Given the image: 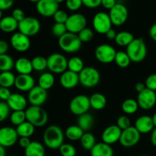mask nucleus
Wrapping results in <instances>:
<instances>
[{
	"label": "nucleus",
	"instance_id": "obj_1",
	"mask_svg": "<svg viewBox=\"0 0 156 156\" xmlns=\"http://www.w3.org/2000/svg\"><path fill=\"white\" fill-rule=\"evenodd\" d=\"M44 143L50 149H57L63 144L64 133L62 129L56 125H51L44 133Z\"/></svg>",
	"mask_w": 156,
	"mask_h": 156
},
{
	"label": "nucleus",
	"instance_id": "obj_2",
	"mask_svg": "<svg viewBox=\"0 0 156 156\" xmlns=\"http://www.w3.org/2000/svg\"><path fill=\"white\" fill-rule=\"evenodd\" d=\"M126 53L130 58L131 62H141L147 55V47L142 37L135 38L133 42L126 47Z\"/></svg>",
	"mask_w": 156,
	"mask_h": 156
},
{
	"label": "nucleus",
	"instance_id": "obj_3",
	"mask_svg": "<svg viewBox=\"0 0 156 156\" xmlns=\"http://www.w3.org/2000/svg\"><path fill=\"white\" fill-rule=\"evenodd\" d=\"M26 120L36 127H41L47 124L48 114L41 107L30 106L25 110Z\"/></svg>",
	"mask_w": 156,
	"mask_h": 156
},
{
	"label": "nucleus",
	"instance_id": "obj_4",
	"mask_svg": "<svg viewBox=\"0 0 156 156\" xmlns=\"http://www.w3.org/2000/svg\"><path fill=\"white\" fill-rule=\"evenodd\" d=\"M59 47L64 52L73 53L78 52L82 47V41L76 34L67 32L66 34L59 38Z\"/></svg>",
	"mask_w": 156,
	"mask_h": 156
},
{
	"label": "nucleus",
	"instance_id": "obj_5",
	"mask_svg": "<svg viewBox=\"0 0 156 156\" xmlns=\"http://www.w3.org/2000/svg\"><path fill=\"white\" fill-rule=\"evenodd\" d=\"M79 83L85 88H91L97 86L101 79L100 73L92 66H87L79 74Z\"/></svg>",
	"mask_w": 156,
	"mask_h": 156
},
{
	"label": "nucleus",
	"instance_id": "obj_6",
	"mask_svg": "<svg viewBox=\"0 0 156 156\" xmlns=\"http://www.w3.org/2000/svg\"><path fill=\"white\" fill-rule=\"evenodd\" d=\"M47 69L53 73L62 74L68 69V59L61 53H53L47 58Z\"/></svg>",
	"mask_w": 156,
	"mask_h": 156
},
{
	"label": "nucleus",
	"instance_id": "obj_7",
	"mask_svg": "<svg viewBox=\"0 0 156 156\" xmlns=\"http://www.w3.org/2000/svg\"><path fill=\"white\" fill-rule=\"evenodd\" d=\"M91 108L89 97L85 94H79L71 100L69 103V111L72 114L77 116H81L88 113Z\"/></svg>",
	"mask_w": 156,
	"mask_h": 156
},
{
	"label": "nucleus",
	"instance_id": "obj_8",
	"mask_svg": "<svg viewBox=\"0 0 156 156\" xmlns=\"http://www.w3.org/2000/svg\"><path fill=\"white\" fill-rule=\"evenodd\" d=\"M117 51L112 46L109 44H101L96 47L94 56L98 62L104 64L111 63L114 62Z\"/></svg>",
	"mask_w": 156,
	"mask_h": 156
},
{
	"label": "nucleus",
	"instance_id": "obj_9",
	"mask_svg": "<svg viewBox=\"0 0 156 156\" xmlns=\"http://www.w3.org/2000/svg\"><path fill=\"white\" fill-rule=\"evenodd\" d=\"M92 24L94 30L100 34H105L112 27L109 14L103 12H98L94 15Z\"/></svg>",
	"mask_w": 156,
	"mask_h": 156
},
{
	"label": "nucleus",
	"instance_id": "obj_10",
	"mask_svg": "<svg viewBox=\"0 0 156 156\" xmlns=\"http://www.w3.org/2000/svg\"><path fill=\"white\" fill-rule=\"evenodd\" d=\"M65 24L67 31L78 34L86 27L87 19L82 14L75 13L69 16Z\"/></svg>",
	"mask_w": 156,
	"mask_h": 156
},
{
	"label": "nucleus",
	"instance_id": "obj_11",
	"mask_svg": "<svg viewBox=\"0 0 156 156\" xmlns=\"http://www.w3.org/2000/svg\"><path fill=\"white\" fill-rule=\"evenodd\" d=\"M18 30L28 37L34 36L41 30V23L34 17H26L23 21L18 23Z\"/></svg>",
	"mask_w": 156,
	"mask_h": 156
},
{
	"label": "nucleus",
	"instance_id": "obj_12",
	"mask_svg": "<svg viewBox=\"0 0 156 156\" xmlns=\"http://www.w3.org/2000/svg\"><path fill=\"white\" fill-rule=\"evenodd\" d=\"M140 133L136 129L135 126H130L122 131L121 136L119 142L123 147L131 148L135 146L140 142Z\"/></svg>",
	"mask_w": 156,
	"mask_h": 156
},
{
	"label": "nucleus",
	"instance_id": "obj_13",
	"mask_svg": "<svg viewBox=\"0 0 156 156\" xmlns=\"http://www.w3.org/2000/svg\"><path fill=\"white\" fill-rule=\"evenodd\" d=\"M128 15L129 12L127 8L121 3H117L109 12L112 24L115 26L123 25L127 20Z\"/></svg>",
	"mask_w": 156,
	"mask_h": 156
},
{
	"label": "nucleus",
	"instance_id": "obj_14",
	"mask_svg": "<svg viewBox=\"0 0 156 156\" xmlns=\"http://www.w3.org/2000/svg\"><path fill=\"white\" fill-rule=\"evenodd\" d=\"M36 9L44 17H53L59 10V2L56 0H40L37 2Z\"/></svg>",
	"mask_w": 156,
	"mask_h": 156
},
{
	"label": "nucleus",
	"instance_id": "obj_15",
	"mask_svg": "<svg viewBox=\"0 0 156 156\" xmlns=\"http://www.w3.org/2000/svg\"><path fill=\"white\" fill-rule=\"evenodd\" d=\"M18 138L16 129L10 126L0 128V145L4 148L13 146L18 141Z\"/></svg>",
	"mask_w": 156,
	"mask_h": 156
},
{
	"label": "nucleus",
	"instance_id": "obj_16",
	"mask_svg": "<svg viewBox=\"0 0 156 156\" xmlns=\"http://www.w3.org/2000/svg\"><path fill=\"white\" fill-rule=\"evenodd\" d=\"M139 107L143 110H150L156 104L155 91L146 88L143 91L139 93L137 96Z\"/></svg>",
	"mask_w": 156,
	"mask_h": 156
},
{
	"label": "nucleus",
	"instance_id": "obj_17",
	"mask_svg": "<svg viewBox=\"0 0 156 156\" xmlns=\"http://www.w3.org/2000/svg\"><path fill=\"white\" fill-rule=\"evenodd\" d=\"M48 94L47 91L43 89L38 85L34 87L28 92L27 100L31 106L41 107L47 100Z\"/></svg>",
	"mask_w": 156,
	"mask_h": 156
},
{
	"label": "nucleus",
	"instance_id": "obj_18",
	"mask_svg": "<svg viewBox=\"0 0 156 156\" xmlns=\"http://www.w3.org/2000/svg\"><path fill=\"white\" fill-rule=\"evenodd\" d=\"M10 42L12 47L16 51L21 53L27 51L30 47V38L21 32H16L11 37Z\"/></svg>",
	"mask_w": 156,
	"mask_h": 156
},
{
	"label": "nucleus",
	"instance_id": "obj_19",
	"mask_svg": "<svg viewBox=\"0 0 156 156\" xmlns=\"http://www.w3.org/2000/svg\"><path fill=\"white\" fill-rule=\"evenodd\" d=\"M121 133L122 130L117 125H111L105 128L102 133V141L103 143L111 146L120 141Z\"/></svg>",
	"mask_w": 156,
	"mask_h": 156
},
{
	"label": "nucleus",
	"instance_id": "obj_20",
	"mask_svg": "<svg viewBox=\"0 0 156 156\" xmlns=\"http://www.w3.org/2000/svg\"><path fill=\"white\" fill-rule=\"evenodd\" d=\"M15 88L21 91H30L35 86V81L30 75H18L15 82Z\"/></svg>",
	"mask_w": 156,
	"mask_h": 156
},
{
	"label": "nucleus",
	"instance_id": "obj_21",
	"mask_svg": "<svg viewBox=\"0 0 156 156\" xmlns=\"http://www.w3.org/2000/svg\"><path fill=\"white\" fill-rule=\"evenodd\" d=\"M59 82L61 85L66 89H72V88H76L79 83V74L69 71V70H66L62 74H61Z\"/></svg>",
	"mask_w": 156,
	"mask_h": 156
},
{
	"label": "nucleus",
	"instance_id": "obj_22",
	"mask_svg": "<svg viewBox=\"0 0 156 156\" xmlns=\"http://www.w3.org/2000/svg\"><path fill=\"white\" fill-rule=\"evenodd\" d=\"M9 108L13 111H19L25 110L27 107V99L21 94L14 93L12 94L8 101H6Z\"/></svg>",
	"mask_w": 156,
	"mask_h": 156
},
{
	"label": "nucleus",
	"instance_id": "obj_23",
	"mask_svg": "<svg viewBox=\"0 0 156 156\" xmlns=\"http://www.w3.org/2000/svg\"><path fill=\"white\" fill-rule=\"evenodd\" d=\"M135 128L141 133H149L152 132L155 126L152 122V117L148 115H143L139 117L135 123Z\"/></svg>",
	"mask_w": 156,
	"mask_h": 156
},
{
	"label": "nucleus",
	"instance_id": "obj_24",
	"mask_svg": "<svg viewBox=\"0 0 156 156\" xmlns=\"http://www.w3.org/2000/svg\"><path fill=\"white\" fill-rule=\"evenodd\" d=\"M15 68L19 75H30L33 71L31 60L25 57H21L15 62Z\"/></svg>",
	"mask_w": 156,
	"mask_h": 156
},
{
	"label": "nucleus",
	"instance_id": "obj_25",
	"mask_svg": "<svg viewBox=\"0 0 156 156\" xmlns=\"http://www.w3.org/2000/svg\"><path fill=\"white\" fill-rule=\"evenodd\" d=\"M90 152L91 156H114V150L112 147L103 142L96 143Z\"/></svg>",
	"mask_w": 156,
	"mask_h": 156
},
{
	"label": "nucleus",
	"instance_id": "obj_26",
	"mask_svg": "<svg viewBox=\"0 0 156 156\" xmlns=\"http://www.w3.org/2000/svg\"><path fill=\"white\" fill-rule=\"evenodd\" d=\"M18 28V22L12 16L3 17L0 21V30L5 33H12Z\"/></svg>",
	"mask_w": 156,
	"mask_h": 156
},
{
	"label": "nucleus",
	"instance_id": "obj_27",
	"mask_svg": "<svg viewBox=\"0 0 156 156\" xmlns=\"http://www.w3.org/2000/svg\"><path fill=\"white\" fill-rule=\"evenodd\" d=\"M25 156H45V149L39 142H31L28 147L24 149Z\"/></svg>",
	"mask_w": 156,
	"mask_h": 156
},
{
	"label": "nucleus",
	"instance_id": "obj_28",
	"mask_svg": "<svg viewBox=\"0 0 156 156\" xmlns=\"http://www.w3.org/2000/svg\"><path fill=\"white\" fill-rule=\"evenodd\" d=\"M89 100L91 108L97 111L104 109L107 105L106 97L101 93H94L91 94V97H89Z\"/></svg>",
	"mask_w": 156,
	"mask_h": 156
},
{
	"label": "nucleus",
	"instance_id": "obj_29",
	"mask_svg": "<svg viewBox=\"0 0 156 156\" xmlns=\"http://www.w3.org/2000/svg\"><path fill=\"white\" fill-rule=\"evenodd\" d=\"M54 83L55 78L53 73H43L38 79V86H40L46 91L50 89L53 86Z\"/></svg>",
	"mask_w": 156,
	"mask_h": 156
},
{
	"label": "nucleus",
	"instance_id": "obj_30",
	"mask_svg": "<svg viewBox=\"0 0 156 156\" xmlns=\"http://www.w3.org/2000/svg\"><path fill=\"white\" fill-rule=\"evenodd\" d=\"M78 126L85 132V131H88L92 128L93 124H94V118L91 114H84L82 115L79 116L77 120Z\"/></svg>",
	"mask_w": 156,
	"mask_h": 156
},
{
	"label": "nucleus",
	"instance_id": "obj_31",
	"mask_svg": "<svg viewBox=\"0 0 156 156\" xmlns=\"http://www.w3.org/2000/svg\"><path fill=\"white\" fill-rule=\"evenodd\" d=\"M135 39L134 35L129 31H121L117 33L115 42L120 47H128Z\"/></svg>",
	"mask_w": 156,
	"mask_h": 156
},
{
	"label": "nucleus",
	"instance_id": "obj_32",
	"mask_svg": "<svg viewBox=\"0 0 156 156\" xmlns=\"http://www.w3.org/2000/svg\"><path fill=\"white\" fill-rule=\"evenodd\" d=\"M16 131L18 136L30 138L34 133L35 126L29 122L25 121L24 123H21V125L17 126Z\"/></svg>",
	"mask_w": 156,
	"mask_h": 156
},
{
	"label": "nucleus",
	"instance_id": "obj_33",
	"mask_svg": "<svg viewBox=\"0 0 156 156\" xmlns=\"http://www.w3.org/2000/svg\"><path fill=\"white\" fill-rule=\"evenodd\" d=\"M84 133L85 132L78 125L69 126L67 128L65 133L67 139L72 140V141H77V140H81Z\"/></svg>",
	"mask_w": 156,
	"mask_h": 156
},
{
	"label": "nucleus",
	"instance_id": "obj_34",
	"mask_svg": "<svg viewBox=\"0 0 156 156\" xmlns=\"http://www.w3.org/2000/svg\"><path fill=\"white\" fill-rule=\"evenodd\" d=\"M85 68L84 62L80 57L73 56L68 60V70L79 74Z\"/></svg>",
	"mask_w": 156,
	"mask_h": 156
},
{
	"label": "nucleus",
	"instance_id": "obj_35",
	"mask_svg": "<svg viewBox=\"0 0 156 156\" xmlns=\"http://www.w3.org/2000/svg\"><path fill=\"white\" fill-rule=\"evenodd\" d=\"M16 76L12 72H3L0 73V85L2 88H9L15 85Z\"/></svg>",
	"mask_w": 156,
	"mask_h": 156
},
{
	"label": "nucleus",
	"instance_id": "obj_36",
	"mask_svg": "<svg viewBox=\"0 0 156 156\" xmlns=\"http://www.w3.org/2000/svg\"><path fill=\"white\" fill-rule=\"evenodd\" d=\"M122 110L126 114H133L138 111L139 105L137 101L133 98H128L122 104Z\"/></svg>",
	"mask_w": 156,
	"mask_h": 156
},
{
	"label": "nucleus",
	"instance_id": "obj_37",
	"mask_svg": "<svg viewBox=\"0 0 156 156\" xmlns=\"http://www.w3.org/2000/svg\"><path fill=\"white\" fill-rule=\"evenodd\" d=\"M81 145L85 150L91 151L96 145L95 137L91 133H85L80 140Z\"/></svg>",
	"mask_w": 156,
	"mask_h": 156
},
{
	"label": "nucleus",
	"instance_id": "obj_38",
	"mask_svg": "<svg viewBox=\"0 0 156 156\" xmlns=\"http://www.w3.org/2000/svg\"><path fill=\"white\" fill-rule=\"evenodd\" d=\"M15 66L13 59L8 54L0 55V71L11 72Z\"/></svg>",
	"mask_w": 156,
	"mask_h": 156
},
{
	"label": "nucleus",
	"instance_id": "obj_39",
	"mask_svg": "<svg viewBox=\"0 0 156 156\" xmlns=\"http://www.w3.org/2000/svg\"><path fill=\"white\" fill-rule=\"evenodd\" d=\"M114 61L119 67L123 69L129 66L131 62V59L127 55V53L123 51L117 52Z\"/></svg>",
	"mask_w": 156,
	"mask_h": 156
},
{
	"label": "nucleus",
	"instance_id": "obj_40",
	"mask_svg": "<svg viewBox=\"0 0 156 156\" xmlns=\"http://www.w3.org/2000/svg\"><path fill=\"white\" fill-rule=\"evenodd\" d=\"M33 69L37 72H42L47 68V59L41 56H37L31 59Z\"/></svg>",
	"mask_w": 156,
	"mask_h": 156
},
{
	"label": "nucleus",
	"instance_id": "obj_41",
	"mask_svg": "<svg viewBox=\"0 0 156 156\" xmlns=\"http://www.w3.org/2000/svg\"><path fill=\"white\" fill-rule=\"evenodd\" d=\"M10 120L12 123L15 126H19L21 123H24L26 120V114L24 111H13L10 115Z\"/></svg>",
	"mask_w": 156,
	"mask_h": 156
},
{
	"label": "nucleus",
	"instance_id": "obj_42",
	"mask_svg": "<svg viewBox=\"0 0 156 156\" xmlns=\"http://www.w3.org/2000/svg\"><path fill=\"white\" fill-rule=\"evenodd\" d=\"M59 150L62 156H76V148L69 143H63Z\"/></svg>",
	"mask_w": 156,
	"mask_h": 156
},
{
	"label": "nucleus",
	"instance_id": "obj_43",
	"mask_svg": "<svg viewBox=\"0 0 156 156\" xmlns=\"http://www.w3.org/2000/svg\"><path fill=\"white\" fill-rule=\"evenodd\" d=\"M67 29L65 24H59V23H55L52 27V34L55 37H61L63 36L65 34L67 33Z\"/></svg>",
	"mask_w": 156,
	"mask_h": 156
},
{
	"label": "nucleus",
	"instance_id": "obj_44",
	"mask_svg": "<svg viewBox=\"0 0 156 156\" xmlns=\"http://www.w3.org/2000/svg\"><path fill=\"white\" fill-rule=\"evenodd\" d=\"M78 37L80 39V41H82V43H87L92 40L93 37H94V33H93V30L91 29L88 28V27H85V29H83L82 31L78 34Z\"/></svg>",
	"mask_w": 156,
	"mask_h": 156
},
{
	"label": "nucleus",
	"instance_id": "obj_45",
	"mask_svg": "<svg viewBox=\"0 0 156 156\" xmlns=\"http://www.w3.org/2000/svg\"><path fill=\"white\" fill-rule=\"evenodd\" d=\"M117 126L121 129L122 131L130 127V120L126 116H120L117 119Z\"/></svg>",
	"mask_w": 156,
	"mask_h": 156
},
{
	"label": "nucleus",
	"instance_id": "obj_46",
	"mask_svg": "<svg viewBox=\"0 0 156 156\" xmlns=\"http://www.w3.org/2000/svg\"><path fill=\"white\" fill-rule=\"evenodd\" d=\"M69 15H67L66 12L63 10H59V9L53 15V19L55 22L59 23V24H66Z\"/></svg>",
	"mask_w": 156,
	"mask_h": 156
},
{
	"label": "nucleus",
	"instance_id": "obj_47",
	"mask_svg": "<svg viewBox=\"0 0 156 156\" xmlns=\"http://www.w3.org/2000/svg\"><path fill=\"white\" fill-rule=\"evenodd\" d=\"M10 110L7 103L0 101V123L7 119L10 114Z\"/></svg>",
	"mask_w": 156,
	"mask_h": 156
},
{
	"label": "nucleus",
	"instance_id": "obj_48",
	"mask_svg": "<svg viewBox=\"0 0 156 156\" xmlns=\"http://www.w3.org/2000/svg\"><path fill=\"white\" fill-rule=\"evenodd\" d=\"M66 5L69 10L72 12H76L81 9V7L83 5V2H82V0H68L66 2Z\"/></svg>",
	"mask_w": 156,
	"mask_h": 156
},
{
	"label": "nucleus",
	"instance_id": "obj_49",
	"mask_svg": "<svg viewBox=\"0 0 156 156\" xmlns=\"http://www.w3.org/2000/svg\"><path fill=\"white\" fill-rule=\"evenodd\" d=\"M146 88L152 91H156V73L151 74L146 78V82H145Z\"/></svg>",
	"mask_w": 156,
	"mask_h": 156
},
{
	"label": "nucleus",
	"instance_id": "obj_50",
	"mask_svg": "<svg viewBox=\"0 0 156 156\" xmlns=\"http://www.w3.org/2000/svg\"><path fill=\"white\" fill-rule=\"evenodd\" d=\"M12 17L18 21V23L21 22V21L24 19L26 18L25 14H24V11L21 9H14L13 12H12Z\"/></svg>",
	"mask_w": 156,
	"mask_h": 156
},
{
	"label": "nucleus",
	"instance_id": "obj_51",
	"mask_svg": "<svg viewBox=\"0 0 156 156\" xmlns=\"http://www.w3.org/2000/svg\"><path fill=\"white\" fill-rule=\"evenodd\" d=\"M83 5L88 9H95L101 5V0H83Z\"/></svg>",
	"mask_w": 156,
	"mask_h": 156
},
{
	"label": "nucleus",
	"instance_id": "obj_52",
	"mask_svg": "<svg viewBox=\"0 0 156 156\" xmlns=\"http://www.w3.org/2000/svg\"><path fill=\"white\" fill-rule=\"evenodd\" d=\"M11 95H12V93H11L9 88H2V87L0 88V99L7 101Z\"/></svg>",
	"mask_w": 156,
	"mask_h": 156
},
{
	"label": "nucleus",
	"instance_id": "obj_53",
	"mask_svg": "<svg viewBox=\"0 0 156 156\" xmlns=\"http://www.w3.org/2000/svg\"><path fill=\"white\" fill-rule=\"evenodd\" d=\"M14 2L12 0H0V10L4 11L9 9L13 5Z\"/></svg>",
	"mask_w": 156,
	"mask_h": 156
},
{
	"label": "nucleus",
	"instance_id": "obj_54",
	"mask_svg": "<svg viewBox=\"0 0 156 156\" xmlns=\"http://www.w3.org/2000/svg\"><path fill=\"white\" fill-rule=\"evenodd\" d=\"M116 4L117 2L114 0H101V5L105 9H109V10H111Z\"/></svg>",
	"mask_w": 156,
	"mask_h": 156
},
{
	"label": "nucleus",
	"instance_id": "obj_55",
	"mask_svg": "<svg viewBox=\"0 0 156 156\" xmlns=\"http://www.w3.org/2000/svg\"><path fill=\"white\" fill-rule=\"evenodd\" d=\"M30 143H31V141L30 140V138H27V137H21L19 139V140H18L19 146L24 149L28 147Z\"/></svg>",
	"mask_w": 156,
	"mask_h": 156
},
{
	"label": "nucleus",
	"instance_id": "obj_56",
	"mask_svg": "<svg viewBox=\"0 0 156 156\" xmlns=\"http://www.w3.org/2000/svg\"><path fill=\"white\" fill-rule=\"evenodd\" d=\"M9 48V44L5 41L0 40V55L6 54Z\"/></svg>",
	"mask_w": 156,
	"mask_h": 156
},
{
	"label": "nucleus",
	"instance_id": "obj_57",
	"mask_svg": "<svg viewBox=\"0 0 156 156\" xmlns=\"http://www.w3.org/2000/svg\"><path fill=\"white\" fill-rule=\"evenodd\" d=\"M149 36L155 42H156V23L151 26L150 29H149Z\"/></svg>",
	"mask_w": 156,
	"mask_h": 156
},
{
	"label": "nucleus",
	"instance_id": "obj_58",
	"mask_svg": "<svg viewBox=\"0 0 156 156\" xmlns=\"http://www.w3.org/2000/svg\"><path fill=\"white\" fill-rule=\"evenodd\" d=\"M117 32H116L115 30L112 28H111L110 30H108V31L105 34L107 38L109 40H115L116 37H117Z\"/></svg>",
	"mask_w": 156,
	"mask_h": 156
},
{
	"label": "nucleus",
	"instance_id": "obj_59",
	"mask_svg": "<svg viewBox=\"0 0 156 156\" xmlns=\"http://www.w3.org/2000/svg\"><path fill=\"white\" fill-rule=\"evenodd\" d=\"M146 88V85H145V83H142V82H139V83H137L136 85V91L139 93L142 92V91H144L145 89Z\"/></svg>",
	"mask_w": 156,
	"mask_h": 156
},
{
	"label": "nucleus",
	"instance_id": "obj_60",
	"mask_svg": "<svg viewBox=\"0 0 156 156\" xmlns=\"http://www.w3.org/2000/svg\"><path fill=\"white\" fill-rule=\"evenodd\" d=\"M151 143L156 147V128L152 130V134H151Z\"/></svg>",
	"mask_w": 156,
	"mask_h": 156
},
{
	"label": "nucleus",
	"instance_id": "obj_61",
	"mask_svg": "<svg viewBox=\"0 0 156 156\" xmlns=\"http://www.w3.org/2000/svg\"><path fill=\"white\" fill-rule=\"evenodd\" d=\"M0 156H6L5 148L2 146L1 145H0Z\"/></svg>",
	"mask_w": 156,
	"mask_h": 156
},
{
	"label": "nucleus",
	"instance_id": "obj_62",
	"mask_svg": "<svg viewBox=\"0 0 156 156\" xmlns=\"http://www.w3.org/2000/svg\"><path fill=\"white\" fill-rule=\"evenodd\" d=\"M152 122H153L154 126H155V128H156V113H155V114L152 115Z\"/></svg>",
	"mask_w": 156,
	"mask_h": 156
},
{
	"label": "nucleus",
	"instance_id": "obj_63",
	"mask_svg": "<svg viewBox=\"0 0 156 156\" xmlns=\"http://www.w3.org/2000/svg\"><path fill=\"white\" fill-rule=\"evenodd\" d=\"M2 11L0 10V21L2 20Z\"/></svg>",
	"mask_w": 156,
	"mask_h": 156
},
{
	"label": "nucleus",
	"instance_id": "obj_64",
	"mask_svg": "<svg viewBox=\"0 0 156 156\" xmlns=\"http://www.w3.org/2000/svg\"><path fill=\"white\" fill-rule=\"evenodd\" d=\"M140 156H147V155H140Z\"/></svg>",
	"mask_w": 156,
	"mask_h": 156
}]
</instances>
